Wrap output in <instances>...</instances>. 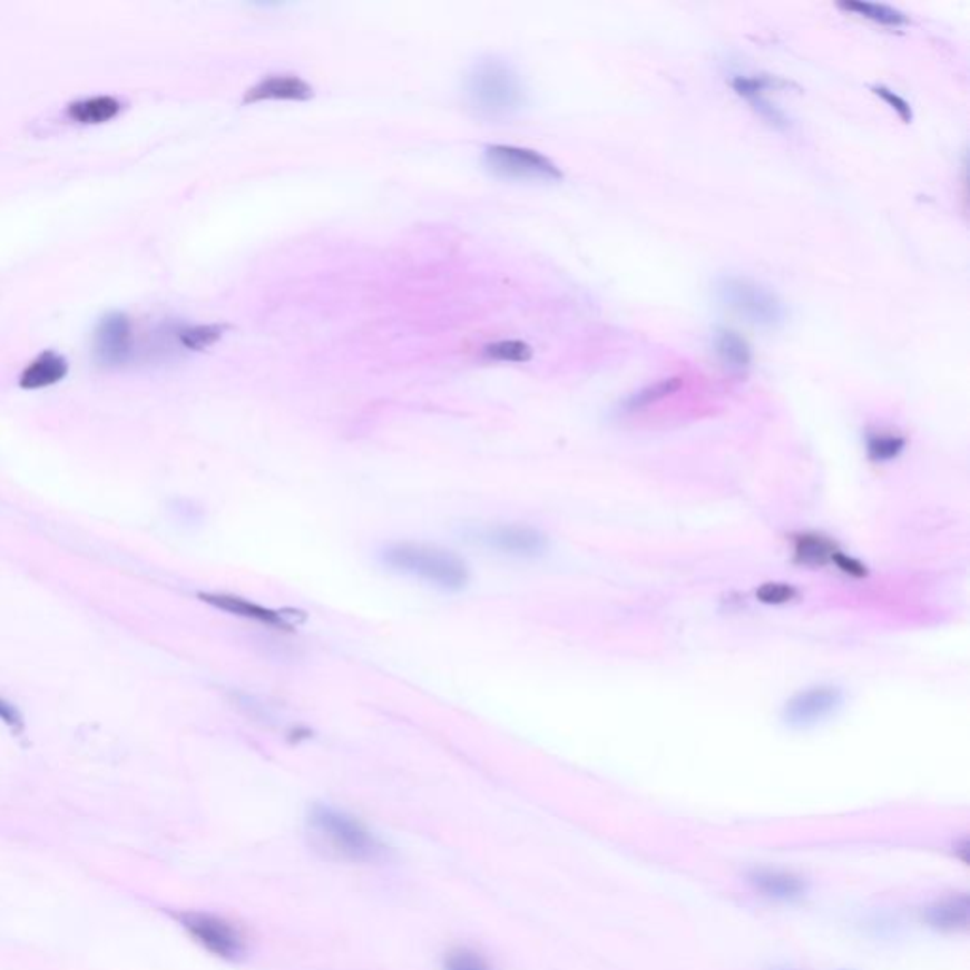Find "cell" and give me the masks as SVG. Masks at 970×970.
<instances>
[{"mask_svg":"<svg viewBox=\"0 0 970 970\" xmlns=\"http://www.w3.org/2000/svg\"><path fill=\"white\" fill-rule=\"evenodd\" d=\"M732 86L737 96L745 97L772 126H786L785 115L766 97L767 89L775 88V80L767 77H736Z\"/></svg>","mask_w":970,"mask_h":970,"instance_id":"cell-13","label":"cell"},{"mask_svg":"<svg viewBox=\"0 0 970 970\" xmlns=\"http://www.w3.org/2000/svg\"><path fill=\"white\" fill-rule=\"evenodd\" d=\"M717 296L723 305L756 326L775 329L786 317L783 300L767 286L747 277H723L717 283Z\"/></svg>","mask_w":970,"mask_h":970,"instance_id":"cell-4","label":"cell"},{"mask_svg":"<svg viewBox=\"0 0 970 970\" xmlns=\"http://www.w3.org/2000/svg\"><path fill=\"white\" fill-rule=\"evenodd\" d=\"M748 882L753 883V888L767 899L783 902L798 899L805 889L804 882L800 880L798 875L783 872V870H755L753 874L748 875Z\"/></svg>","mask_w":970,"mask_h":970,"instance_id":"cell-14","label":"cell"},{"mask_svg":"<svg viewBox=\"0 0 970 970\" xmlns=\"http://www.w3.org/2000/svg\"><path fill=\"white\" fill-rule=\"evenodd\" d=\"M837 7L845 10V12L856 13V16H861L864 20L875 21L880 26L901 27L908 23V18L901 10L888 7V4L853 0V2H840Z\"/></svg>","mask_w":970,"mask_h":970,"instance_id":"cell-21","label":"cell"},{"mask_svg":"<svg viewBox=\"0 0 970 970\" xmlns=\"http://www.w3.org/2000/svg\"><path fill=\"white\" fill-rule=\"evenodd\" d=\"M840 550L842 548L834 540L829 539L825 535L813 533V531L793 535V539H791L793 559L802 567H812V569L829 567V565L834 564V558Z\"/></svg>","mask_w":970,"mask_h":970,"instance_id":"cell-12","label":"cell"},{"mask_svg":"<svg viewBox=\"0 0 970 970\" xmlns=\"http://www.w3.org/2000/svg\"><path fill=\"white\" fill-rule=\"evenodd\" d=\"M67 370H69V364L65 361V356L59 355L56 351H46L23 370L20 380L21 388H50L53 383L63 380Z\"/></svg>","mask_w":970,"mask_h":970,"instance_id":"cell-15","label":"cell"},{"mask_svg":"<svg viewBox=\"0 0 970 970\" xmlns=\"http://www.w3.org/2000/svg\"><path fill=\"white\" fill-rule=\"evenodd\" d=\"M380 559L391 571L419 578L440 590H463L469 582V567L463 559L437 546L396 542L385 546Z\"/></svg>","mask_w":970,"mask_h":970,"instance_id":"cell-3","label":"cell"},{"mask_svg":"<svg viewBox=\"0 0 970 970\" xmlns=\"http://www.w3.org/2000/svg\"><path fill=\"white\" fill-rule=\"evenodd\" d=\"M226 331H228L226 324H197V326H186L178 332V340L186 350L204 351L215 345Z\"/></svg>","mask_w":970,"mask_h":970,"instance_id":"cell-23","label":"cell"},{"mask_svg":"<svg viewBox=\"0 0 970 970\" xmlns=\"http://www.w3.org/2000/svg\"><path fill=\"white\" fill-rule=\"evenodd\" d=\"M872 91H874L875 96L882 97L883 101L888 102V105H891V108H893L896 115L901 116V120L904 124L912 121V107H910V102L907 99H902L899 94H894L893 89L885 88V86H874Z\"/></svg>","mask_w":970,"mask_h":970,"instance_id":"cell-26","label":"cell"},{"mask_svg":"<svg viewBox=\"0 0 970 970\" xmlns=\"http://www.w3.org/2000/svg\"><path fill=\"white\" fill-rule=\"evenodd\" d=\"M199 599L207 602L215 609L224 610L228 615L239 616L245 620L258 621L267 628L281 629V631H291V624L285 620V616L280 615L277 610L266 609L258 602L248 601L243 597L228 596V594H199Z\"/></svg>","mask_w":970,"mask_h":970,"instance_id":"cell-11","label":"cell"},{"mask_svg":"<svg viewBox=\"0 0 970 970\" xmlns=\"http://www.w3.org/2000/svg\"><path fill=\"white\" fill-rule=\"evenodd\" d=\"M798 596V588L788 582H764L755 591L756 599L764 605H770V607L788 605V602L796 601Z\"/></svg>","mask_w":970,"mask_h":970,"instance_id":"cell-24","label":"cell"},{"mask_svg":"<svg viewBox=\"0 0 970 970\" xmlns=\"http://www.w3.org/2000/svg\"><path fill=\"white\" fill-rule=\"evenodd\" d=\"M480 545L512 558H539L548 550V537L529 526H493L474 535Z\"/></svg>","mask_w":970,"mask_h":970,"instance_id":"cell-8","label":"cell"},{"mask_svg":"<svg viewBox=\"0 0 970 970\" xmlns=\"http://www.w3.org/2000/svg\"><path fill=\"white\" fill-rule=\"evenodd\" d=\"M315 96L311 84L294 75H270L245 91L243 105L264 101H310Z\"/></svg>","mask_w":970,"mask_h":970,"instance_id":"cell-10","label":"cell"},{"mask_svg":"<svg viewBox=\"0 0 970 970\" xmlns=\"http://www.w3.org/2000/svg\"><path fill=\"white\" fill-rule=\"evenodd\" d=\"M844 705V690L834 685H815L794 694L783 707V721L788 728H813L836 715Z\"/></svg>","mask_w":970,"mask_h":970,"instance_id":"cell-7","label":"cell"},{"mask_svg":"<svg viewBox=\"0 0 970 970\" xmlns=\"http://www.w3.org/2000/svg\"><path fill=\"white\" fill-rule=\"evenodd\" d=\"M464 99L483 120H508L526 107V86L512 65L491 56L470 67L464 77Z\"/></svg>","mask_w":970,"mask_h":970,"instance_id":"cell-1","label":"cell"},{"mask_svg":"<svg viewBox=\"0 0 970 970\" xmlns=\"http://www.w3.org/2000/svg\"><path fill=\"white\" fill-rule=\"evenodd\" d=\"M715 353L718 361L723 362L724 369L729 372L742 374L748 370L753 362V351L745 337L739 336L737 332L723 329L715 334Z\"/></svg>","mask_w":970,"mask_h":970,"instance_id":"cell-16","label":"cell"},{"mask_svg":"<svg viewBox=\"0 0 970 970\" xmlns=\"http://www.w3.org/2000/svg\"><path fill=\"white\" fill-rule=\"evenodd\" d=\"M482 356L486 361L527 362L533 359V347L521 340H501L483 345Z\"/></svg>","mask_w":970,"mask_h":970,"instance_id":"cell-22","label":"cell"},{"mask_svg":"<svg viewBox=\"0 0 970 970\" xmlns=\"http://www.w3.org/2000/svg\"><path fill=\"white\" fill-rule=\"evenodd\" d=\"M0 721L7 724L8 728H12L13 732H21L23 729V717H21L20 711L4 698H0Z\"/></svg>","mask_w":970,"mask_h":970,"instance_id":"cell-27","label":"cell"},{"mask_svg":"<svg viewBox=\"0 0 970 970\" xmlns=\"http://www.w3.org/2000/svg\"><path fill=\"white\" fill-rule=\"evenodd\" d=\"M120 112V102L115 97L99 96L69 105V116L80 124H101Z\"/></svg>","mask_w":970,"mask_h":970,"instance_id":"cell-20","label":"cell"},{"mask_svg":"<svg viewBox=\"0 0 970 970\" xmlns=\"http://www.w3.org/2000/svg\"><path fill=\"white\" fill-rule=\"evenodd\" d=\"M680 385H683V381H680V378H666V380L656 381V383H653V385L640 389V391H637V393H634L631 394V396H628V399L624 400V404H621V412H643V410H647V408L654 406V404H658V402L667 399V396H672L673 393H677V391H679L680 389Z\"/></svg>","mask_w":970,"mask_h":970,"instance_id":"cell-19","label":"cell"},{"mask_svg":"<svg viewBox=\"0 0 970 970\" xmlns=\"http://www.w3.org/2000/svg\"><path fill=\"white\" fill-rule=\"evenodd\" d=\"M310 831L319 844L350 863L378 864L388 861L389 847L362 821L334 805L315 804L307 815Z\"/></svg>","mask_w":970,"mask_h":970,"instance_id":"cell-2","label":"cell"},{"mask_svg":"<svg viewBox=\"0 0 970 970\" xmlns=\"http://www.w3.org/2000/svg\"><path fill=\"white\" fill-rule=\"evenodd\" d=\"M927 921L942 931H959L967 929L969 923V899L967 894L950 896L944 901L937 902L927 910Z\"/></svg>","mask_w":970,"mask_h":970,"instance_id":"cell-17","label":"cell"},{"mask_svg":"<svg viewBox=\"0 0 970 970\" xmlns=\"http://www.w3.org/2000/svg\"><path fill=\"white\" fill-rule=\"evenodd\" d=\"M180 925L197 944L224 959L239 961L247 956V939L239 927L232 921L218 918L215 913L188 912L180 915Z\"/></svg>","mask_w":970,"mask_h":970,"instance_id":"cell-6","label":"cell"},{"mask_svg":"<svg viewBox=\"0 0 970 970\" xmlns=\"http://www.w3.org/2000/svg\"><path fill=\"white\" fill-rule=\"evenodd\" d=\"M444 970H493L488 959L472 948H455L444 959Z\"/></svg>","mask_w":970,"mask_h":970,"instance_id":"cell-25","label":"cell"},{"mask_svg":"<svg viewBox=\"0 0 970 970\" xmlns=\"http://www.w3.org/2000/svg\"><path fill=\"white\" fill-rule=\"evenodd\" d=\"M131 347H134V336H131L129 319L121 313H112L102 319L96 332L97 359L108 366L124 364L131 355Z\"/></svg>","mask_w":970,"mask_h":970,"instance_id":"cell-9","label":"cell"},{"mask_svg":"<svg viewBox=\"0 0 970 970\" xmlns=\"http://www.w3.org/2000/svg\"><path fill=\"white\" fill-rule=\"evenodd\" d=\"M483 164L489 172L515 180H561L564 173L552 159L520 146L489 145L483 148Z\"/></svg>","mask_w":970,"mask_h":970,"instance_id":"cell-5","label":"cell"},{"mask_svg":"<svg viewBox=\"0 0 970 970\" xmlns=\"http://www.w3.org/2000/svg\"><path fill=\"white\" fill-rule=\"evenodd\" d=\"M866 457L875 464H888L896 461L907 450V438L888 429H875L864 437Z\"/></svg>","mask_w":970,"mask_h":970,"instance_id":"cell-18","label":"cell"}]
</instances>
